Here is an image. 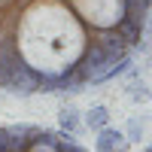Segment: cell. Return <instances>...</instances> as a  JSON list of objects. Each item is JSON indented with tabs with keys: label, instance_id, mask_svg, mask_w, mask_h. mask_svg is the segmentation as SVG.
Here are the masks:
<instances>
[{
	"label": "cell",
	"instance_id": "cell-2",
	"mask_svg": "<svg viewBox=\"0 0 152 152\" xmlns=\"http://www.w3.org/2000/svg\"><path fill=\"white\" fill-rule=\"evenodd\" d=\"M0 152H88L67 137L43 125H0Z\"/></svg>",
	"mask_w": 152,
	"mask_h": 152
},
{
	"label": "cell",
	"instance_id": "cell-4",
	"mask_svg": "<svg viewBox=\"0 0 152 152\" xmlns=\"http://www.w3.org/2000/svg\"><path fill=\"white\" fill-rule=\"evenodd\" d=\"M58 131H64L67 137H76L82 131V119H79L76 107H61L58 110Z\"/></svg>",
	"mask_w": 152,
	"mask_h": 152
},
{
	"label": "cell",
	"instance_id": "cell-7",
	"mask_svg": "<svg viewBox=\"0 0 152 152\" xmlns=\"http://www.w3.org/2000/svg\"><path fill=\"white\" fill-rule=\"evenodd\" d=\"M143 152H152V143H149V146H146V149H143Z\"/></svg>",
	"mask_w": 152,
	"mask_h": 152
},
{
	"label": "cell",
	"instance_id": "cell-5",
	"mask_svg": "<svg viewBox=\"0 0 152 152\" xmlns=\"http://www.w3.org/2000/svg\"><path fill=\"white\" fill-rule=\"evenodd\" d=\"M82 125H85L88 131H94V134H97V131H104L107 125H110V110H107V107H91V110L85 113Z\"/></svg>",
	"mask_w": 152,
	"mask_h": 152
},
{
	"label": "cell",
	"instance_id": "cell-1",
	"mask_svg": "<svg viewBox=\"0 0 152 152\" xmlns=\"http://www.w3.org/2000/svg\"><path fill=\"white\" fill-rule=\"evenodd\" d=\"M152 0H0V91L70 94L110 82L146 37Z\"/></svg>",
	"mask_w": 152,
	"mask_h": 152
},
{
	"label": "cell",
	"instance_id": "cell-3",
	"mask_svg": "<svg viewBox=\"0 0 152 152\" xmlns=\"http://www.w3.org/2000/svg\"><path fill=\"white\" fill-rule=\"evenodd\" d=\"M128 137H125V131H119V128H107L104 131H97V137H94V152H128Z\"/></svg>",
	"mask_w": 152,
	"mask_h": 152
},
{
	"label": "cell",
	"instance_id": "cell-6",
	"mask_svg": "<svg viewBox=\"0 0 152 152\" xmlns=\"http://www.w3.org/2000/svg\"><path fill=\"white\" fill-rule=\"evenodd\" d=\"M143 134H146V122H143V119H131V122H128V131H125L128 143H140Z\"/></svg>",
	"mask_w": 152,
	"mask_h": 152
}]
</instances>
